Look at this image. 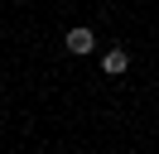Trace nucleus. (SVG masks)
<instances>
[{
    "instance_id": "f257e3e1",
    "label": "nucleus",
    "mask_w": 159,
    "mask_h": 154,
    "mask_svg": "<svg viewBox=\"0 0 159 154\" xmlns=\"http://www.w3.org/2000/svg\"><path fill=\"white\" fill-rule=\"evenodd\" d=\"M125 67H130V53H125V48H106V53H101V72H106V77H120Z\"/></svg>"
},
{
    "instance_id": "f03ea898",
    "label": "nucleus",
    "mask_w": 159,
    "mask_h": 154,
    "mask_svg": "<svg viewBox=\"0 0 159 154\" xmlns=\"http://www.w3.org/2000/svg\"><path fill=\"white\" fill-rule=\"evenodd\" d=\"M68 48H72V53H92V48H97V34H92L87 24L68 29Z\"/></svg>"
}]
</instances>
